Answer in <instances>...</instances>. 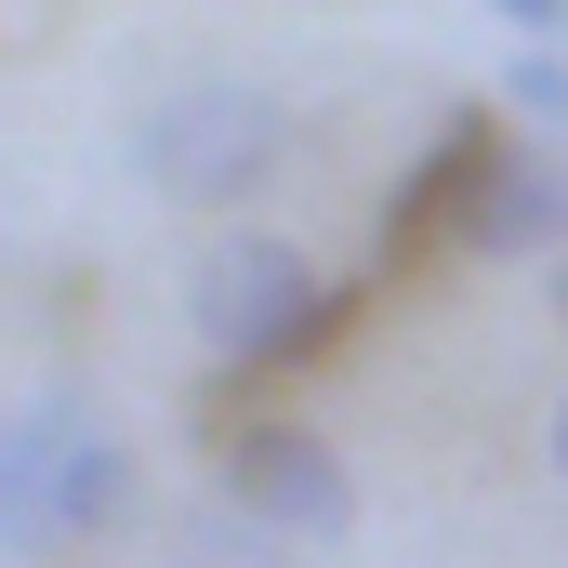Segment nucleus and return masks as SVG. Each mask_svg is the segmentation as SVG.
<instances>
[{
    "mask_svg": "<svg viewBox=\"0 0 568 568\" xmlns=\"http://www.w3.org/2000/svg\"><path fill=\"white\" fill-rule=\"evenodd\" d=\"M185 317H199V344H212L225 371H317V344H344L357 291L317 278V252H304V239L239 225V239H212V252H199Z\"/></svg>",
    "mask_w": 568,
    "mask_h": 568,
    "instance_id": "nucleus-1",
    "label": "nucleus"
},
{
    "mask_svg": "<svg viewBox=\"0 0 568 568\" xmlns=\"http://www.w3.org/2000/svg\"><path fill=\"white\" fill-rule=\"evenodd\" d=\"M133 172L172 199V212H239L291 172V106L252 93V80H185L133 120Z\"/></svg>",
    "mask_w": 568,
    "mask_h": 568,
    "instance_id": "nucleus-2",
    "label": "nucleus"
},
{
    "mask_svg": "<svg viewBox=\"0 0 568 568\" xmlns=\"http://www.w3.org/2000/svg\"><path fill=\"white\" fill-rule=\"evenodd\" d=\"M212 489L252 503L278 542H344V529H357V476H344V449L304 436V424H239L225 449H212Z\"/></svg>",
    "mask_w": 568,
    "mask_h": 568,
    "instance_id": "nucleus-3",
    "label": "nucleus"
},
{
    "mask_svg": "<svg viewBox=\"0 0 568 568\" xmlns=\"http://www.w3.org/2000/svg\"><path fill=\"white\" fill-rule=\"evenodd\" d=\"M463 252L476 265H529V252H568V133H516L489 145L476 199H463Z\"/></svg>",
    "mask_w": 568,
    "mask_h": 568,
    "instance_id": "nucleus-4",
    "label": "nucleus"
},
{
    "mask_svg": "<svg viewBox=\"0 0 568 568\" xmlns=\"http://www.w3.org/2000/svg\"><path fill=\"white\" fill-rule=\"evenodd\" d=\"M489 145H503V120L489 106H449L424 145V172L384 199V265H424V252H463V199H476V172H489Z\"/></svg>",
    "mask_w": 568,
    "mask_h": 568,
    "instance_id": "nucleus-5",
    "label": "nucleus"
},
{
    "mask_svg": "<svg viewBox=\"0 0 568 568\" xmlns=\"http://www.w3.org/2000/svg\"><path fill=\"white\" fill-rule=\"evenodd\" d=\"M120 516H133V449L67 397V410H53V476H40V542H93V529H120Z\"/></svg>",
    "mask_w": 568,
    "mask_h": 568,
    "instance_id": "nucleus-6",
    "label": "nucleus"
},
{
    "mask_svg": "<svg viewBox=\"0 0 568 568\" xmlns=\"http://www.w3.org/2000/svg\"><path fill=\"white\" fill-rule=\"evenodd\" d=\"M53 410H67V397H40V410H0V556H27V542H40V476H53Z\"/></svg>",
    "mask_w": 568,
    "mask_h": 568,
    "instance_id": "nucleus-7",
    "label": "nucleus"
},
{
    "mask_svg": "<svg viewBox=\"0 0 568 568\" xmlns=\"http://www.w3.org/2000/svg\"><path fill=\"white\" fill-rule=\"evenodd\" d=\"M172 556H185V568H291L304 542H278L252 503H199V516L172 529Z\"/></svg>",
    "mask_w": 568,
    "mask_h": 568,
    "instance_id": "nucleus-8",
    "label": "nucleus"
},
{
    "mask_svg": "<svg viewBox=\"0 0 568 568\" xmlns=\"http://www.w3.org/2000/svg\"><path fill=\"white\" fill-rule=\"evenodd\" d=\"M503 106H516L529 133H568V40H516V53H503Z\"/></svg>",
    "mask_w": 568,
    "mask_h": 568,
    "instance_id": "nucleus-9",
    "label": "nucleus"
},
{
    "mask_svg": "<svg viewBox=\"0 0 568 568\" xmlns=\"http://www.w3.org/2000/svg\"><path fill=\"white\" fill-rule=\"evenodd\" d=\"M489 13H503L516 40H568V0H489Z\"/></svg>",
    "mask_w": 568,
    "mask_h": 568,
    "instance_id": "nucleus-10",
    "label": "nucleus"
},
{
    "mask_svg": "<svg viewBox=\"0 0 568 568\" xmlns=\"http://www.w3.org/2000/svg\"><path fill=\"white\" fill-rule=\"evenodd\" d=\"M556 476H568V410H556Z\"/></svg>",
    "mask_w": 568,
    "mask_h": 568,
    "instance_id": "nucleus-11",
    "label": "nucleus"
}]
</instances>
